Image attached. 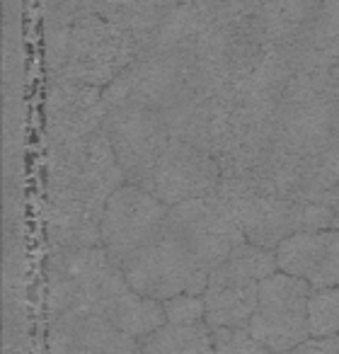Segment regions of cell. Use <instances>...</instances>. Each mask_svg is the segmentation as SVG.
Segmentation results:
<instances>
[{"mask_svg": "<svg viewBox=\"0 0 339 354\" xmlns=\"http://www.w3.org/2000/svg\"><path fill=\"white\" fill-rule=\"evenodd\" d=\"M141 352L148 354H180V352H213V337L209 323H162L153 330L148 337H143Z\"/></svg>", "mask_w": 339, "mask_h": 354, "instance_id": "ac0fdd59", "label": "cell"}, {"mask_svg": "<svg viewBox=\"0 0 339 354\" xmlns=\"http://www.w3.org/2000/svg\"><path fill=\"white\" fill-rule=\"evenodd\" d=\"M99 313L107 320H112L122 333L131 335L138 342H141L143 337H148L153 330L160 328L162 323H167L162 301L138 294L131 286H126V289H122L117 296H112Z\"/></svg>", "mask_w": 339, "mask_h": 354, "instance_id": "e0dca14e", "label": "cell"}, {"mask_svg": "<svg viewBox=\"0 0 339 354\" xmlns=\"http://www.w3.org/2000/svg\"><path fill=\"white\" fill-rule=\"evenodd\" d=\"M165 231L209 272L226 262L233 248L245 241L240 223L216 192L173 204Z\"/></svg>", "mask_w": 339, "mask_h": 354, "instance_id": "3957f363", "label": "cell"}, {"mask_svg": "<svg viewBox=\"0 0 339 354\" xmlns=\"http://www.w3.org/2000/svg\"><path fill=\"white\" fill-rule=\"evenodd\" d=\"M102 131L117 153L126 183L148 187L157 160L173 141L162 114L148 107H114L107 109Z\"/></svg>", "mask_w": 339, "mask_h": 354, "instance_id": "ba28073f", "label": "cell"}, {"mask_svg": "<svg viewBox=\"0 0 339 354\" xmlns=\"http://www.w3.org/2000/svg\"><path fill=\"white\" fill-rule=\"evenodd\" d=\"M170 136L221 156L240 124V102L226 93L187 83L160 109Z\"/></svg>", "mask_w": 339, "mask_h": 354, "instance_id": "277c9868", "label": "cell"}, {"mask_svg": "<svg viewBox=\"0 0 339 354\" xmlns=\"http://www.w3.org/2000/svg\"><path fill=\"white\" fill-rule=\"evenodd\" d=\"M189 83L187 61L160 54H138L117 78L102 88L107 109L148 107L160 112Z\"/></svg>", "mask_w": 339, "mask_h": 354, "instance_id": "30bf717a", "label": "cell"}, {"mask_svg": "<svg viewBox=\"0 0 339 354\" xmlns=\"http://www.w3.org/2000/svg\"><path fill=\"white\" fill-rule=\"evenodd\" d=\"M104 202L73 189L46 187V236L51 250L102 245Z\"/></svg>", "mask_w": 339, "mask_h": 354, "instance_id": "4fadbf2b", "label": "cell"}, {"mask_svg": "<svg viewBox=\"0 0 339 354\" xmlns=\"http://www.w3.org/2000/svg\"><path fill=\"white\" fill-rule=\"evenodd\" d=\"M126 286L124 270L102 245L49 252V318L68 310L99 313Z\"/></svg>", "mask_w": 339, "mask_h": 354, "instance_id": "6da1fadb", "label": "cell"}, {"mask_svg": "<svg viewBox=\"0 0 339 354\" xmlns=\"http://www.w3.org/2000/svg\"><path fill=\"white\" fill-rule=\"evenodd\" d=\"M44 112L46 148H59L99 131L107 117V104L97 85L66 75H49Z\"/></svg>", "mask_w": 339, "mask_h": 354, "instance_id": "8fae6325", "label": "cell"}, {"mask_svg": "<svg viewBox=\"0 0 339 354\" xmlns=\"http://www.w3.org/2000/svg\"><path fill=\"white\" fill-rule=\"evenodd\" d=\"M218 183H221V162L213 153L173 138L157 160L146 189H151L167 207H173L187 199L213 194Z\"/></svg>", "mask_w": 339, "mask_h": 354, "instance_id": "7c38bea8", "label": "cell"}, {"mask_svg": "<svg viewBox=\"0 0 339 354\" xmlns=\"http://www.w3.org/2000/svg\"><path fill=\"white\" fill-rule=\"evenodd\" d=\"M218 267L240 277V279L262 281L264 277L274 274L279 270V262H276V250L257 245V243L250 241H242L240 245L233 248L231 255L226 257V262H221Z\"/></svg>", "mask_w": 339, "mask_h": 354, "instance_id": "d6986e66", "label": "cell"}, {"mask_svg": "<svg viewBox=\"0 0 339 354\" xmlns=\"http://www.w3.org/2000/svg\"><path fill=\"white\" fill-rule=\"evenodd\" d=\"M167 212L170 207L160 202L151 189L124 183L119 189H114L104 207L102 248L122 267L126 257L165 231Z\"/></svg>", "mask_w": 339, "mask_h": 354, "instance_id": "9c48e42d", "label": "cell"}, {"mask_svg": "<svg viewBox=\"0 0 339 354\" xmlns=\"http://www.w3.org/2000/svg\"><path fill=\"white\" fill-rule=\"evenodd\" d=\"M122 270L131 289L157 301L173 299L184 291L204 294L209 284V270L197 265L167 231L126 257Z\"/></svg>", "mask_w": 339, "mask_h": 354, "instance_id": "52a82bcc", "label": "cell"}, {"mask_svg": "<svg viewBox=\"0 0 339 354\" xmlns=\"http://www.w3.org/2000/svg\"><path fill=\"white\" fill-rule=\"evenodd\" d=\"M209 328L226 325H250L260 304V281L240 279L223 267L209 272V284L204 291Z\"/></svg>", "mask_w": 339, "mask_h": 354, "instance_id": "2e32d148", "label": "cell"}, {"mask_svg": "<svg viewBox=\"0 0 339 354\" xmlns=\"http://www.w3.org/2000/svg\"><path fill=\"white\" fill-rule=\"evenodd\" d=\"M182 3H189V0H182Z\"/></svg>", "mask_w": 339, "mask_h": 354, "instance_id": "cb8c5ba5", "label": "cell"}, {"mask_svg": "<svg viewBox=\"0 0 339 354\" xmlns=\"http://www.w3.org/2000/svg\"><path fill=\"white\" fill-rule=\"evenodd\" d=\"M310 294L313 284L308 279L281 270L260 281V304L250 330L267 352H289L310 337Z\"/></svg>", "mask_w": 339, "mask_h": 354, "instance_id": "8992f818", "label": "cell"}, {"mask_svg": "<svg viewBox=\"0 0 339 354\" xmlns=\"http://www.w3.org/2000/svg\"><path fill=\"white\" fill-rule=\"evenodd\" d=\"M281 272L303 277L313 289L339 284V228L296 231L276 245Z\"/></svg>", "mask_w": 339, "mask_h": 354, "instance_id": "9a60e30c", "label": "cell"}, {"mask_svg": "<svg viewBox=\"0 0 339 354\" xmlns=\"http://www.w3.org/2000/svg\"><path fill=\"white\" fill-rule=\"evenodd\" d=\"M296 352H327V354H337L339 352V333L337 335H325V337H308L305 342H300L296 347Z\"/></svg>", "mask_w": 339, "mask_h": 354, "instance_id": "603a6c76", "label": "cell"}, {"mask_svg": "<svg viewBox=\"0 0 339 354\" xmlns=\"http://www.w3.org/2000/svg\"><path fill=\"white\" fill-rule=\"evenodd\" d=\"M310 337L339 333V284L313 289L308 301Z\"/></svg>", "mask_w": 339, "mask_h": 354, "instance_id": "ffe728a7", "label": "cell"}, {"mask_svg": "<svg viewBox=\"0 0 339 354\" xmlns=\"http://www.w3.org/2000/svg\"><path fill=\"white\" fill-rule=\"evenodd\" d=\"M213 352L228 354H257L267 352V347L252 335L250 325H226V328H213Z\"/></svg>", "mask_w": 339, "mask_h": 354, "instance_id": "44dd1931", "label": "cell"}, {"mask_svg": "<svg viewBox=\"0 0 339 354\" xmlns=\"http://www.w3.org/2000/svg\"><path fill=\"white\" fill-rule=\"evenodd\" d=\"M165 306L167 323H204L206 320V304H204V294H177L173 299L162 301Z\"/></svg>", "mask_w": 339, "mask_h": 354, "instance_id": "7402d4cb", "label": "cell"}, {"mask_svg": "<svg viewBox=\"0 0 339 354\" xmlns=\"http://www.w3.org/2000/svg\"><path fill=\"white\" fill-rule=\"evenodd\" d=\"M124 183L126 175L102 129L68 146L49 148L46 187L73 189L107 204L114 189H119Z\"/></svg>", "mask_w": 339, "mask_h": 354, "instance_id": "5b68a950", "label": "cell"}, {"mask_svg": "<svg viewBox=\"0 0 339 354\" xmlns=\"http://www.w3.org/2000/svg\"><path fill=\"white\" fill-rule=\"evenodd\" d=\"M49 349L56 354L141 352V344L102 313L68 310L49 318Z\"/></svg>", "mask_w": 339, "mask_h": 354, "instance_id": "5bb4252c", "label": "cell"}, {"mask_svg": "<svg viewBox=\"0 0 339 354\" xmlns=\"http://www.w3.org/2000/svg\"><path fill=\"white\" fill-rule=\"evenodd\" d=\"M136 56L138 44L131 32L97 12H85L70 22L64 59L54 75L104 88Z\"/></svg>", "mask_w": 339, "mask_h": 354, "instance_id": "7a4b0ae2", "label": "cell"}]
</instances>
